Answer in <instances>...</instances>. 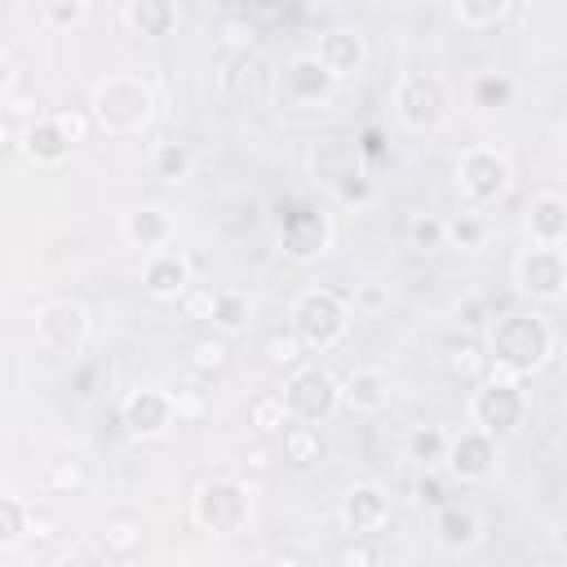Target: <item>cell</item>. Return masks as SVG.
<instances>
[{
  "instance_id": "obj_1",
  "label": "cell",
  "mask_w": 567,
  "mask_h": 567,
  "mask_svg": "<svg viewBox=\"0 0 567 567\" xmlns=\"http://www.w3.org/2000/svg\"><path fill=\"white\" fill-rule=\"evenodd\" d=\"M487 354H492V368L527 377L545 368V359L554 354V328L536 310H505L487 328Z\"/></svg>"
},
{
  "instance_id": "obj_2",
  "label": "cell",
  "mask_w": 567,
  "mask_h": 567,
  "mask_svg": "<svg viewBox=\"0 0 567 567\" xmlns=\"http://www.w3.org/2000/svg\"><path fill=\"white\" fill-rule=\"evenodd\" d=\"M527 416V394H523V377L492 368L474 390H470V425L505 439L523 425Z\"/></svg>"
},
{
  "instance_id": "obj_3",
  "label": "cell",
  "mask_w": 567,
  "mask_h": 567,
  "mask_svg": "<svg viewBox=\"0 0 567 567\" xmlns=\"http://www.w3.org/2000/svg\"><path fill=\"white\" fill-rule=\"evenodd\" d=\"M151 106H155V93L146 80L137 75H106L97 89H93V120L97 128L106 133H137L146 120H151Z\"/></svg>"
},
{
  "instance_id": "obj_4",
  "label": "cell",
  "mask_w": 567,
  "mask_h": 567,
  "mask_svg": "<svg viewBox=\"0 0 567 567\" xmlns=\"http://www.w3.org/2000/svg\"><path fill=\"white\" fill-rule=\"evenodd\" d=\"M350 328V306L332 288H306L292 301V332L310 350H332Z\"/></svg>"
},
{
  "instance_id": "obj_5",
  "label": "cell",
  "mask_w": 567,
  "mask_h": 567,
  "mask_svg": "<svg viewBox=\"0 0 567 567\" xmlns=\"http://www.w3.org/2000/svg\"><path fill=\"white\" fill-rule=\"evenodd\" d=\"M248 487L235 478H204L190 496V518L213 536H235L248 523Z\"/></svg>"
},
{
  "instance_id": "obj_6",
  "label": "cell",
  "mask_w": 567,
  "mask_h": 567,
  "mask_svg": "<svg viewBox=\"0 0 567 567\" xmlns=\"http://www.w3.org/2000/svg\"><path fill=\"white\" fill-rule=\"evenodd\" d=\"M284 399H288V408H292L297 421H315V425L332 421V416L346 408L341 381H337L328 368H319V363H301L297 372H288Z\"/></svg>"
},
{
  "instance_id": "obj_7",
  "label": "cell",
  "mask_w": 567,
  "mask_h": 567,
  "mask_svg": "<svg viewBox=\"0 0 567 567\" xmlns=\"http://www.w3.org/2000/svg\"><path fill=\"white\" fill-rule=\"evenodd\" d=\"M514 284L532 301H554L567 292V252L563 244H527L514 261Z\"/></svg>"
},
{
  "instance_id": "obj_8",
  "label": "cell",
  "mask_w": 567,
  "mask_h": 567,
  "mask_svg": "<svg viewBox=\"0 0 567 567\" xmlns=\"http://www.w3.org/2000/svg\"><path fill=\"white\" fill-rule=\"evenodd\" d=\"M35 341H40L44 354L75 359L84 350V341H89V310L80 301H71V297L40 306V315H35Z\"/></svg>"
},
{
  "instance_id": "obj_9",
  "label": "cell",
  "mask_w": 567,
  "mask_h": 567,
  "mask_svg": "<svg viewBox=\"0 0 567 567\" xmlns=\"http://www.w3.org/2000/svg\"><path fill=\"white\" fill-rule=\"evenodd\" d=\"M456 182H461V190H465L474 204H501V199L509 195L514 173H509V159H505L501 151H492V146H470V151L456 159Z\"/></svg>"
},
{
  "instance_id": "obj_10",
  "label": "cell",
  "mask_w": 567,
  "mask_h": 567,
  "mask_svg": "<svg viewBox=\"0 0 567 567\" xmlns=\"http://www.w3.org/2000/svg\"><path fill=\"white\" fill-rule=\"evenodd\" d=\"M394 111L408 128H434L447 111V89L430 71H408L394 84Z\"/></svg>"
},
{
  "instance_id": "obj_11",
  "label": "cell",
  "mask_w": 567,
  "mask_h": 567,
  "mask_svg": "<svg viewBox=\"0 0 567 567\" xmlns=\"http://www.w3.org/2000/svg\"><path fill=\"white\" fill-rule=\"evenodd\" d=\"M279 244H284V257H292V261L323 257L328 244H332L328 213L315 208V204H292L288 213H279Z\"/></svg>"
},
{
  "instance_id": "obj_12",
  "label": "cell",
  "mask_w": 567,
  "mask_h": 567,
  "mask_svg": "<svg viewBox=\"0 0 567 567\" xmlns=\"http://www.w3.org/2000/svg\"><path fill=\"white\" fill-rule=\"evenodd\" d=\"M496 461H501V456H496V434L470 425V430L452 434L443 465H447V474L461 478V483H487V478L496 474Z\"/></svg>"
},
{
  "instance_id": "obj_13",
  "label": "cell",
  "mask_w": 567,
  "mask_h": 567,
  "mask_svg": "<svg viewBox=\"0 0 567 567\" xmlns=\"http://www.w3.org/2000/svg\"><path fill=\"white\" fill-rule=\"evenodd\" d=\"M177 416V399L164 394V390H133L124 403H120V425L133 434V439H159Z\"/></svg>"
},
{
  "instance_id": "obj_14",
  "label": "cell",
  "mask_w": 567,
  "mask_h": 567,
  "mask_svg": "<svg viewBox=\"0 0 567 567\" xmlns=\"http://www.w3.org/2000/svg\"><path fill=\"white\" fill-rule=\"evenodd\" d=\"M190 284H195L190 279V261L182 252H173V248H155L146 257V266H142V288L155 301H182Z\"/></svg>"
},
{
  "instance_id": "obj_15",
  "label": "cell",
  "mask_w": 567,
  "mask_h": 567,
  "mask_svg": "<svg viewBox=\"0 0 567 567\" xmlns=\"http://www.w3.org/2000/svg\"><path fill=\"white\" fill-rule=\"evenodd\" d=\"M341 527L350 536H368L377 532L385 518H390V496L377 487V483H354L346 496H341Z\"/></svg>"
},
{
  "instance_id": "obj_16",
  "label": "cell",
  "mask_w": 567,
  "mask_h": 567,
  "mask_svg": "<svg viewBox=\"0 0 567 567\" xmlns=\"http://www.w3.org/2000/svg\"><path fill=\"white\" fill-rule=\"evenodd\" d=\"M315 53H319V62H323L337 80H350V75H359V71L368 66V40H363L359 31H350V27L323 31Z\"/></svg>"
},
{
  "instance_id": "obj_17",
  "label": "cell",
  "mask_w": 567,
  "mask_h": 567,
  "mask_svg": "<svg viewBox=\"0 0 567 567\" xmlns=\"http://www.w3.org/2000/svg\"><path fill=\"white\" fill-rule=\"evenodd\" d=\"M71 137H66V128L53 120V115H40V120H31L27 128H22V137H18V151L35 164V168H53V164H62L66 155H71Z\"/></svg>"
},
{
  "instance_id": "obj_18",
  "label": "cell",
  "mask_w": 567,
  "mask_h": 567,
  "mask_svg": "<svg viewBox=\"0 0 567 567\" xmlns=\"http://www.w3.org/2000/svg\"><path fill=\"white\" fill-rule=\"evenodd\" d=\"M523 226L532 244H567V195L540 190L523 208Z\"/></svg>"
},
{
  "instance_id": "obj_19",
  "label": "cell",
  "mask_w": 567,
  "mask_h": 567,
  "mask_svg": "<svg viewBox=\"0 0 567 567\" xmlns=\"http://www.w3.org/2000/svg\"><path fill=\"white\" fill-rule=\"evenodd\" d=\"M337 89V75L319 62V53H301L284 66V93L292 102H323Z\"/></svg>"
},
{
  "instance_id": "obj_20",
  "label": "cell",
  "mask_w": 567,
  "mask_h": 567,
  "mask_svg": "<svg viewBox=\"0 0 567 567\" xmlns=\"http://www.w3.org/2000/svg\"><path fill=\"white\" fill-rule=\"evenodd\" d=\"M341 399L359 416H377L390 408V377L381 368H354L341 377Z\"/></svg>"
},
{
  "instance_id": "obj_21",
  "label": "cell",
  "mask_w": 567,
  "mask_h": 567,
  "mask_svg": "<svg viewBox=\"0 0 567 567\" xmlns=\"http://www.w3.org/2000/svg\"><path fill=\"white\" fill-rule=\"evenodd\" d=\"M363 168V151H359V142H350V137H323L319 146H315V177L332 190L341 177H350V173H359Z\"/></svg>"
},
{
  "instance_id": "obj_22",
  "label": "cell",
  "mask_w": 567,
  "mask_h": 567,
  "mask_svg": "<svg viewBox=\"0 0 567 567\" xmlns=\"http://www.w3.org/2000/svg\"><path fill=\"white\" fill-rule=\"evenodd\" d=\"M124 239L142 252H155V248H168L173 239V217L159 208V204H142L133 213H124Z\"/></svg>"
},
{
  "instance_id": "obj_23",
  "label": "cell",
  "mask_w": 567,
  "mask_h": 567,
  "mask_svg": "<svg viewBox=\"0 0 567 567\" xmlns=\"http://www.w3.org/2000/svg\"><path fill=\"white\" fill-rule=\"evenodd\" d=\"M443 372L456 381V385H478L487 372H492V354L487 346H478L474 337H456L443 346Z\"/></svg>"
},
{
  "instance_id": "obj_24",
  "label": "cell",
  "mask_w": 567,
  "mask_h": 567,
  "mask_svg": "<svg viewBox=\"0 0 567 567\" xmlns=\"http://www.w3.org/2000/svg\"><path fill=\"white\" fill-rule=\"evenodd\" d=\"M124 27L142 40H164L177 27V0H128L124 4Z\"/></svg>"
},
{
  "instance_id": "obj_25",
  "label": "cell",
  "mask_w": 567,
  "mask_h": 567,
  "mask_svg": "<svg viewBox=\"0 0 567 567\" xmlns=\"http://www.w3.org/2000/svg\"><path fill=\"white\" fill-rule=\"evenodd\" d=\"M292 421H297V416H292V408H288L284 390H266V394L248 399V425H252V434H257V439H279Z\"/></svg>"
},
{
  "instance_id": "obj_26",
  "label": "cell",
  "mask_w": 567,
  "mask_h": 567,
  "mask_svg": "<svg viewBox=\"0 0 567 567\" xmlns=\"http://www.w3.org/2000/svg\"><path fill=\"white\" fill-rule=\"evenodd\" d=\"M434 532H439V545L447 554H461V549H470L478 540V514L470 505H439Z\"/></svg>"
},
{
  "instance_id": "obj_27",
  "label": "cell",
  "mask_w": 567,
  "mask_h": 567,
  "mask_svg": "<svg viewBox=\"0 0 567 567\" xmlns=\"http://www.w3.org/2000/svg\"><path fill=\"white\" fill-rule=\"evenodd\" d=\"M252 319V297L244 288H217V301H213V332L221 337H239Z\"/></svg>"
},
{
  "instance_id": "obj_28",
  "label": "cell",
  "mask_w": 567,
  "mask_h": 567,
  "mask_svg": "<svg viewBox=\"0 0 567 567\" xmlns=\"http://www.w3.org/2000/svg\"><path fill=\"white\" fill-rule=\"evenodd\" d=\"M275 443H279L284 461H292V465H315L323 456V434L315 421H292Z\"/></svg>"
},
{
  "instance_id": "obj_29",
  "label": "cell",
  "mask_w": 567,
  "mask_h": 567,
  "mask_svg": "<svg viewBox=\"0 0 567 567\" xmlns=\"http://www.w3.org/2000/svg\"><path fill=\"white\" fill-rule=\"evenodd\" d=\"M306 354H310V346L288 328V332H266V341H261V359H266V368H275V372H297L301 363H306Z\"/></svg>"
},
{
  "instance_id": "obj_30",
  "label": "cell",
  "mask_w": 567,
  "mask_h": 567,
  "mask_svg": "<svg viewBox=\"0 0 567 567\" xmlns=\"http://www.w3.org/2000/svg\"><path fill=\"white\" fill-rule=\"evenodd\" d=\"M151 173L164 177V182H186L195 173V155L186 142H159L151 151Z\"/></svg>"
},
{
  "instance_id": "obj_31",
  "label": "cell",
  "mask_w": 567,
  "mask_h": 567,
  "mask_svg": "<svg viewBox=\"0 0 567 567\" xmlns=\"http://www.w3.org/2000/svg\"><path fill=\"white\" fill-rule=\"evenodd\" d=\"M447 443H452V434H443L439 425H412L403 447L416 465H439V461H447Z\"/></svg>"
},
{
  "instance_id": "obj_32",
  "label": "cell",
  "mask_w": 567,
  "mask_h": 567,
  "mask_svg": "<svg viewBox=\"0 0 567 567\" xmlns=\"http://www.w3.org/2000/svg\"><path fill=\"white\" fill-rule=\"evenodd\" d=\"M226 359H230V350H226V337H221V332H217V337H195V341L186 346V363H190V372H199V377L221 372Z\"/></svg>"
},
{
  "instance_id": "obj_33",
  "label": "cell",
  "mask_w": 567,
  "mask_h": 567,
  "mask_svg": "<svg viewBox=\"0 0 567 567\" xmlns=\"http://www.w3.org/2000/svg\"><path fill=\"white\" fill-rule=\"evenodd\" d=\"M102 549H106V558H120V563L133 558L142 549V523L137 518H111L102 532Z\"/></svg>"
},
{
  "instance_id": "obj_34",
  "label": "cell",
  "mask_w": 567,
  "mask_h": 567,
  "mask_svg": "<svg viewBox=\"0 0 567 567\" xmlns=\"http://www.w3.org/2000/svg\"><path fill=\"white\" fill-rule=\"evenodd\" d=\"M470 97H474V106L501 111V106H509V102H514V80H509V75H501V71H483V75H474Z\"/></svg>"
},
{
  "instance_id": "obj_35",
  "label": "cell",
  "mask_w": 567,
  "mask_h": 567,
  "mask_svg": "<svg viewBox=\"0 0 567 567\" xmlns=\"http://www.w3.org/2000/svg\"><path fill=\"white\" fill-rule=\"evenodd\" d=\"M447 244V217H439V213H416L412 221H408V248H416V252H439Z\"/></svg>"
},
{
  "instance_id": "obj_36",
  "label": "cell",
  "mask_w": 567,
  "mask_h": 567,
  "mask_svg": "<svg viewBox=\"0 0 567 567\" xmlns=\"http://www.w3.org/2000/svg\"><path fill=\"white\" fill-rule=\"evenodd\" d=\"M452 4H456V18H461L465 27L483 31V27H496V22L509 13L514 0H452Z\"/></svg>"
},
{
  "instance_id": "obj_37",
  "label": "cell",
  "mask_w": 567,
  "mask_h": 567,
  "mask_svg": "<svg viewBox=\"0 0 567 567\" xmlns=\"http://www.w3.org/2000/svg\"><path fill=\"white\" fill-rule=\"evenodd\" d=\"M22 532H31V514H27V505H22L18 496H0V549L18 545Z\"/></svg>"
},
{
  "instance_id": "obj_38",
  "label": "cell",
  "mask_w": 567,
  "mask_h": 567,
  "mask_svg": "<svg viewBox=\"0 0 567 567\" xmlns=\"http://www.w3.org/2000/svg\"><path fill=\"white\" fill-rule=\"evenodd\" d=\"M44 483H49L58 496H75V492H84L89 474H84V465L71 456V461H49V470H44Z\"/></svg>"
},
{
  "instance_id": "obj_39",
  "label": "cell",
  "mask_w": 567,
  "mask_h": 567,
  "mask_svg": "<svg viewBox=\"0 0 567 567\" xmlns=\"http://www.w3.org/2000/svg\"><path fill=\"white\" fill-rule=\"evenodd\" d=\"M483 239H487V221L478 213H456L447 221V244H456V248H483Z\"/></svg>"
},
{
  "instance_id": "obj_40",
  "label": "cell",
  "mask_w": 567,
  "mask_h": 567,
  "mask_svg": "<svg viewBox=\"0 0 567 567\" xmlns=\"http://www.w3.org/2000/svg\"><path fill=\"white\" fill-rule=\"evenodd\" d=\"M332 563H341V567H377L381 563V549H372V545H363V536H354V540H346V545H337L332 549Z\"/></svg>"
},
{
  "instance_id": "obj_41",
  "label": "cell",
  "mask_w": 567,
  "mask_h": 567,
  "mask_svg": "<svg viewBox=\"0 0 567 567\" xmlns=\"http://www.w3.org/2000/svg\"><path fill=\"white\" fill-rule=\"evenodd\" d=\"M53 120L66 128V137L71 142H89V133H93V111H80V106H62V111H53Z\"/></svg>"
},
{
  "instance_id": "obj_42",
  "label": "cell",
  "mask_w": 567,
  "mask_h": 567,
  "mask_svg": "<svg viewBox=\"0 0 567 567\" xmlns=\"http://www.w3.org/2000/svg\"><path fill=\"white\" fill-rule=\"evenodd\" d=\"M332 195H337L341 204H368V199H372V177H368V168L341 177V182L332 186Z\"/></svg>"
},
{
  "instance_id": "obj_43",
  "label": "cell",
  "mask_w": 567,
  "mask_h": 567,
  "mask_svg": "<svg viewBox=\"0 0 567 567\" xmlns=\"http://www.w3.org/2000/svg\"><path fill=\"white\" fill-rule=\"evenodd\" d=\"M213 301H217V288H213V284H190L177 306H182L190 319H213Z\"/></svg>"
},
{
  "instance_id": "obj_44",
  "label": "cell",
  "mask_w": 567,
  "mask_h": 567,
  "mask_svg": "<svg viewBox=\"0 0 567 567\" xmlns=\"http://www.w3.org/2000/svg\"><path fill=\"white\" fill-rule=\"evenodd\" d=\"M44 18H49L53 27H75V22L84 18V0H49Z\"/></svg>"
},
{
  "instance_id": "obj_45",
  "label": "cell",
  "mask_w": 567,
  "mask_h": 567,
  "mask_svg": "<svg viewBox=\"0 0 567 567\" xmlns=\"http://www.w3.org/2000/svg\"><path fill=\"white\" fill-rule=\"evenodd\" d=\"M416 496L425 505H447V492H443V478L434 474V465H425V474L416 478Z\"/></svg>"
},
{
  "instance_id": "obj_46",
  "label": "cell",
  "mask_w": 567,
  "mask_h": 567,
  "mask_svg": "<svg viewBox=\"0 0 567 567\" xmlns=\"http://www.w3.org/2000/svg\"><path fill=\"white\" fill-rule=\"evenodd\" d=\"M221 40H226L230 49H252V44H257V27H252V22H248V27H244V22H226V27H221Z\"/></svg>"
},
{
  "instance_id": "obj_47",
  "label": "cell",
  "mask_w": 567,
  "mask_h": 567,
  "mask_svg": "<svg viewBox=\"0 0 567 567\" xmlns=\"http://www.w3.org/2000/svg\"><path fill=\"white\" fill-rule=\"evenodd\" d=\"M354 142H359L363 159H381V151H385V146H381V142H385V137H381V128H363Z\"/></svg>"
},
{
  "instance_id": "obj_48",
  "label": "cell",
  "mask_w": 567,
  "mask_h": 567,
  "mask_svg": "<svg viewBox=\"0 0 567 567\" xmlns=\"http://www.w3.org/2000/svg\"><path fill=\"white\" fill-rule=\"evenodd\" d=\"M270 558H275V563H310V554H306V549H275Z\"/></svg>"
},
{
  "instance_id": "obj_49",
  "label": "cell",
  "mask_w": 567,
  "mask_h": 567,
  "mask_svg": "<svg viewBox=\"0 0 567 567\" xmlns=\"http://www.w3.org/2000/svg\"><path fill=\"white\" fill-rule=\"evenodd\" d=\"M381 301H385V297H381V288H363V292H359V306H368V310H377Z\"/></svg>"
},
{
  "instance_id": "obj_50",
  "label": "cell",
  "mask_w": 567,
  "mask_h": 567,
  "mask_svg": "<svg viewBox=\"0 0 567 567\" xmlns=\"http://www.w3.org/2000/svg\"><path fill=\"white\" fill-rule=\"evenodd\" d=\"M563 372H567V346H563Z\"/></svg>"
}]
</instances>
